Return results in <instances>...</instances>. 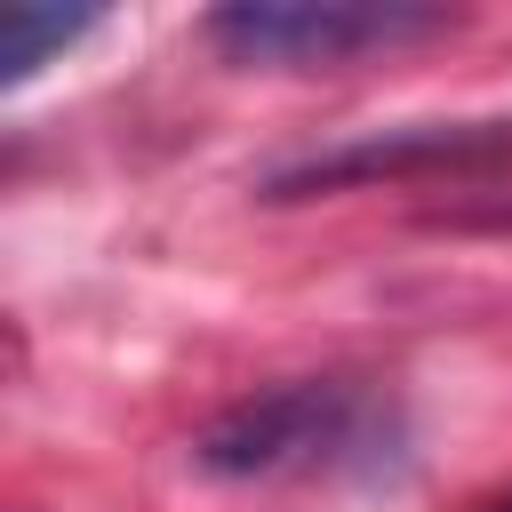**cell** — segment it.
I'll return each mask as SVG.
<instances>
[{
  "label": "cell",
  "instance_id": "obj_1",
  "mask_svg": "<svg viewBox=\"0 0 512 512\" xmlns=\"http://www.w3.org/2000/svg\"><path fill=\"white\" fill-rule=\"evenodd\" d=\"M376 432V408L360 384L344 376H304V384H272L240 408H224L200 440L192 464L216 480H280V472H320V464H352Z\"/></svg>",
  "mask_w": 512,
  "mask_h": 512
},
{
  "label": "cell",
  "instance_id": "obj_2",
  "mask_svg": "<svg viewBox=\"0 0 512 512\" xmlns=\"http://www.w3.org/2000/svg\"><path fill=\"white\" fill-rule=\"evenodd\" d=\"M448 8H408V0H224L208 8V48H224L232 64H352L400 40H432L448 32Z\"/></svg>",
  "mask_w": 512,
  "mask_h": 512
},
{
  "label": "cell",
  "instance_id": "obj_3",
  "mask_svg": "<svg viewBox=\"0 0 512 512\" xmlns=\"http://www.w3.org/2000/svg\"><path fill=\"white\" fill-rule=\"evenodd\" d=\"M512 152V120H416V128H376L336 152H312L264 184V200H312L336 184H376V176H416V168H480Z\"/></svg>",
  "mask_w": 512,
  "mask_h": 512
},
{
  "label": "cell",
  "instance_id": "obj_4",
  "mask_svg": "<svg viewBox=\"0 0 512 512\" xmlns=\"http://www.w3.org/2000/svg\"><path fill=\"white\" fill-rule=\"evenodd\" d=\"M96 16H64V8H32V0H16V8H0V80H32L40 64H48V48H64V40H80Z\"/></svg>",
  "mask_w": 512,
  "mask_h": 512
},
{
  "label": "cell",
  "instance_id": "obj_5",
  "mask_svg": "<svg viewBox=\"0 0 512 512\" xmlns=\"http://www.w3.org/2000/svg\"><path fill=\"white\" fill-rule=\"evenodd\" d=\"M472 512H512V496H496V504H472Z\"/></svg>",
  "mask_w": 512,
  "mask_h": 512
}]
</instances>
